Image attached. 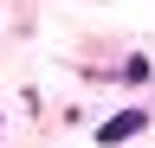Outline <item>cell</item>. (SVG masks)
Returning <instances> with one entry per match:
<instances>
[{"label": "cell", "instance_id": "obj_1", "mask_svg": "<svg viewBox=\"0 0 155 148\" xmlns=\"http://www.w3.org/2000/svg\"><path fill=\"white\" fill-rule=\"evenodd\" d=\"M136 129H142V109H123V116H110L104 129H97V142H104V148H116V142H129Z\"/></svg>", "mask_w": 155, "mask_h": 148}]
</instances>
